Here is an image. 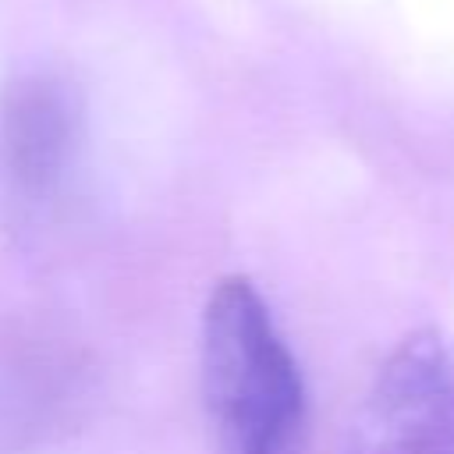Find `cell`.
Instances as JSON below:
<instances>
[{"label":"cell","mask_w":454,"mask_h":454,"mask_svg":"<svg viewBox=\"0 0 454 454\" xmlns=\"http://www.w3.org/2000/svg\"><path fill=\"white\" fill-rule=\"evenodd\" d=\"M199 372L216 454H309L301 369L248 277H223L209 291Z\"/></svg>","instance_id":"obj_1"},{"label":"cell","mask_w":454,"mask_h":454,"mask_svg":"<svg viewBox=\"0 0 454 454\" xmlns=\"http://www.w3.org/2000/svg\"><path fill=\"white\" fill-rule=\"evenodd\" d=\"M82 106L57 74H21L0 96V181L7 195L39 213L53 206L74 170Z\"/></svg>","instance_id":"obj_3"},{"label":"cell","mask_w":454,"mask_h":454,"mask_svg":"<svg viewBox=\"0 0 454 454\" xmlns=\"http://www.w3.org/2000/svg\"><path fill=\"white\" fill-rule=\"evenodd\" d=\"M344 454H454V333L404 337L348 422Z\"/></svg>","instance_id":"obj_2"}]
</instances>
